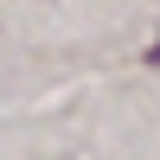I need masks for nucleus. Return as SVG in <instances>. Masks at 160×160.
<instances>
[{
	"instance_id": "1",
	"label": "nucleus",
	"mask_w": 160,
	"mask_h": 160,
	"mask_svg": "<svg viewBox=\"0 0 160 160\" xmlns=\"http://www.w3.org/2000/svg\"><path fill=\"white\" fill-rule=\"evenodd\" d=\"M148 64H160V45H154V51H148Z\"/></svg>"
}]
</instances>
